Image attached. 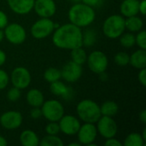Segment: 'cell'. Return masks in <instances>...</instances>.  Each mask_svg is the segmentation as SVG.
I'll use <instances>...</instances> for the list:
<instances>
[{"instance_id":"obj_1","label":"cell","mask_w":146,"mask_h":146,"mask_svg":"<svg viewBox=\"0 0 146 146\" xmlns=\"http://www.w3.org/2000/svg\"><path fill=\"white\" fill-rule=\"evenodd\" d=\"M52 42L59 49L70 50L82 46V30L72 23L59 26L52 33Z\"/></svg>"},{"instance_id":"obj_2","label":"cell","mask_w":146,"mask_h":146,"mask_svg":"<svg viewBox=\"0 0 146 146\" xmlns=\"http://www.w3.org/2000/svg\"><path fill=\"white\" fill-rule=\"evenodd\" d=\"M68 17L70 23L80 28L87 27L95 21L96 12L93 8L80 2L74 3L69 8Z\"/></svg>"},{"instance_id":"obj_3","label":"cell","mask_w":146,"mask_h":146,"mask_svg":"<svg viewBox=\"0 0 146 146\" xmlns=\"http://www.w3.org/2000/svg\"><path fill=\"white\" fill-rule=\"evenodd\" d=\"M76 113L79 119L88 123H96L102 115L100 105L91 99L81 100L77 104Z\"/></svg>"},{"instance_id":"obj_4","label":"cell","mask_w":146,"mask_h":146,"mask_svg":"<svg viewBox=\"0 0 146 146\" xmlns=\"http://www.w3.org/2000/svg\"><path fill=\"white\" fill-rule=\"evenodd\" d=\"M102 30L108 38H118L126 30L125 17L121 15H110L104 21Z\"/></svg>"},{"instance_id":"obj_5","label":"cell","mask_w":146,"mask_h":146,"mask_svg":"<svg viewBox=\"0 0 146 146\" xmlns=\"http://www.w3.org/2000/svg\"><path fill=\"white\" fill-rule=\"evenodd\" d=\"M59 25L55 23L50 18H40L31 27V34L36 39H44L53 33Z\"/></svg>"},{"instance_id":"obj_6","label":"cell","mask_w":146,"mask_h":146,"mask_svg":"<svg viewBox=\"0 0 146 146\" xmlns=\"http://www.w3.org/2000/svg\"><path fill=\"white\" fill-rule=\"evenodd\" d=\"M40 108L42 116L48 121H58L64 115V107L62 104L56 99L44 101Z\"/></svg>"},{"instance_id":"obj_7","label":"cell","mask_w":146,"mask_h":146,"mask_svg":"<svg viewBox=\"0 0 146 146\" xmlns=\"http://www.w3.org/2000/svg\"><path fill=\"white\" fill-rule=\"evenodd\" d=\"M4 38L12 44H21L27 38L26 29L19 23L12 22L3 28Z\"/></svg>"},{"instance_id":"obj_8","label":"cell","mask_w":146,"mask_h":146,"mask_svg":"<svg viewBox=\"0 0 146 146\" xmlns=\"http://www.w3.org/2000/svg\"><path fill=\"white\" fill-rule=\"evenodd\" d=\"M86 63L89 69L94 74H100L107 70L109 59L105 53L100 50H94L87 56Z\"/></svg>"},{"instance_id":"obj_9","label":"cell","mask_w":146,"mask_h":146,"mask_svg":"<svg viewBox=\"0 0 146 146\" xmlns=\"http://www.w3.org/2000/svg\"><path fill=\"white\" fill-rule=\"evenodd\" d=\"M98 134V133L95 123L84 122V124L80 125V129L77 133V137L79 143L81 145L94 146L96 145L94 142Z\"/></svg>"},{"instance_id":"obj_10","label":"cell","mask_w":146,"mask_h":146,"mask_svg":"<svg viewBox=\"0 0 146 146\" xmlns=\"http://www.w3.org/2000/svg\"><path fill=\"white\" fill-rule=\"evenodd\" d=\"M95 124L97 127L98 133H99L105 139L115 137L118 131V127L113 117L101 115V117Z\"/></svg>"},{"instance_id":"obj_11","label":"cell","mask_w":146,"mask_h":146,"mask_svg":"<svg viewBox=\"0 0 146 146\" xmlns=\"http://www.w3.org/2000/svg\"><path fill=\"white\" fill-rule=\"evenodd\" d=\"M9 80L11 81L13 86L23 90L30 86L32 76L27 68L24 67H16L11 72Z\"/></svg>"},{"instance_id":"obj_12","label":"cell","mask_w":146,"mask_h":146,"mask_svg":"<svg viewBox=\"0 0 146 146\" xmlns=\"http://www.w3.org/2000/svg\"><path fill=\"white\" fill-rule=\"evenodd\" d=\"M58 124L60 132L67 136L76 135L81 125L80 120L76 116L71 115H63L58 121Z\"/></svg>"},{"instance_id":"obj_13","label":"cell","mask_w":146,"mask_h":146,"mask_svg":"<svg viewBox=\"0 0 146 146\" xmlns=\"http://www.w3.org/2000/svg\"><path fill=\"white\" fill-rule=\"evenodd\" d=\"M22 121V115L16 110L6 111L0 116V125L6 130H15L19 128Z\"/></svg>"},{"instance_id":"obj_14","label":"cell","mask_w":146,"mask_h":146,"mask_svg":"<svg viewBox=\"0 0 146 146\" xmlns=\"http://www.w3.org/2000/svg\"><path fill=\"white\" fill-rule=\"evenodd\" d=\"M61 74L62 79H63L66 82L74 83L82 76V65L77 64L70 60L62 67V68L61 69Z\"/></svg>"},{"instance_id":"obj_15","label":"cell","mask_w":146,"mask_h":146,"mask_svg":"<svg viewBox=\"0 0 146 146\" xmlns=\"http://www.w3.org/2000/svg\"><path fill=\"white\" fill-rule=\"evenodd\" d=\"M33 9L40 18H51L56 12V4L54 0H35Z\"/></svg>"},{"instance_id":"obj_16","label":"cell","mask_w":146,"mask_h":146,"mask_svg":"<svg viewBox=\"0 0 146 146\" xmlns=\"http://www.w3.org/2000/svg\"><path fill=\"white\" fill-rule=\"evenodd\" d=\"M35 0H7L9 9L17 15H27L33 9Z\"/></svg>"},{"instance_id":"obj_17","label":"cell","mask_w":146,"mask_h":146,"mask_svg":"<svg viewBox=\"0 0 146 146\" xmlns=\"http://www.w3.org/2000/svg\"><path fill=\"white\" fill-rule=\"evenodd\" d=\"M50 91L53 95L61 97L65 100L72 99L73 98V90L63 82L60 81V80L50 83Z\"/></svg>"},{"instance_id":"obj_18","label":"cell","mask_w":146,"mask_h":146,"mask_svg":"<svg viewBox=\"0 0 146 146\" xmlns=\"http://www.w3.org/2000/svg\"><path fill=\"white\" fill-rule=\"evenodd\" d=\"M139 0H123L120 6L121 15L125 18L139 14Z\"/></svg>"},{"instance_id":"obj_19","label":"cell","mask_w":146,"mask_h":146,"mask_svg":"<svg viewBox=\"0 0 146 146\" xmlns=\"http://www.w3.org/2000/svg\"><path fill=\"white\" fill-rule=\"evenodd\" d=\"M26 99L27 104L32 107H41L43 103L44 102V96L43 92L36 88L30 89L27 95H26Z\"/></svg>"},{"instance_id":"obj_20","label":"cell","mask_w":146,"mask_h":146,"mask_svg":"<svg viewBox=\"0 0 146 146\" xmlns=\"http://www.w3.org/2000/svg\"><path fill=\"white\" fill-rule=\"evenodd\" d=\"M39 138L37 133L30 129L24 130L20 134V142L23 146L39 145Z\"/></svg>"},{"instance_id":"obj_21","label":"cell","mask_w":146,"mask_h":146,"mask_svg":"<svg viewBox=\"0 0 146 146\" xmlns=\"http://www.w3.org/2000/svg\"><path fill=\"white\" fill-rule=\"evenodd\" d=\"M129 64L137 69L146 68V51L145 50L139 49L134 51L130 56Z\"/></svg>"},{"instance_id":"obj_22","label":"cell","mask_w":146,"mask_h":146,"mask_svg":"<svg viewBox=\"0 0 146 146\" xmlns=\"http://www.w3.org/2000/svg\"><path fill=\"white\" fill-rule=\"evenodd\" d=\"M125 26H126V29L128 32L138 33L143 29L144 21L137 15H133V16L125 18Z\"/></svg>"},{"instance_id":"obj_23","label":"cell","mask_w":146,"mask_h":146,"mask_svg":"<svg viewBox=\"0 0 146 146\" xmlns=\"http://www.w3.org/2000/svg\"><path fill=\"white\" fill-rule=\"evenodd\" d=\"M102 115L114 117L119 111V105L115 101H106L100 106Z\"/></svg>"},{"instance_id":"obj_24","label":"cell","mask_w":146,"mask_h":146,"mask_svg":"<svg viewBox=\"0 0 146 146\" xmlns=\"http://www.w3.org/2000/svg\"><path fill=\"white\" fill-rule=\"evenodd\" d=\"M70 56H71V61H73L74 62H75L77 64L83 65L86 62L87 54H86V50L83 49V46H80V47L72 49Z\"/></svg>"},{"instance_id":"obj_25","label":"cell","mask_w":146,"mask_h":146,"mask_svg":"<svg viewBox=\"0 0 146 146\" xmlns=\"http://www.w3.org/2000/svg\"><path fill=\"white\" fill-rule=\"evenodd\" d=\"M97 42V33L94 29L88 28L82 32V46L92 47Z\"/></svg>"},{"instance_id":"obj_26","label":"cell","mask_w":146,"mask_h":146,"mask_svg":"<svg viewBox=\"0 0 146 146\" xmlns=\"http://www.w3.org/2000/svg\"><path fill=\"white\" fill-rule=\"evenodd\" d=\"M145 141L142 138L141 133H131L126 137L122 144L125 146H143L145 145Z\"/></svg>"},{"instance_id":"obj_27","label":"cell","mask_w":146,"mask_h":146,"mask_svg":"<svg viewBox=\"0 0 146 146\" xmlns=\"http://www.w3.org/2000/svg\"><path fill=\"white\" fill-rule=\"evenodd\" d=\"M40 146H62L63 141L57 135H46L39 140Z\"/></svg>"},{"instance_id":"obj_28","label":"cell","mask_w":146,"mask_h":146,"mask_svg":"<svg viewBox=\"0 0 146 146\" xmlns=\"http://www.w3.org/2000/svg\"><path fill=\"white\" fill-rule=\"evenodd\" d=\"M44 79L50 84L62 79L61 70L56 68H49L44 73Z\"/></svg>"},{"instance_id":"obj_29","label":"cell","mask_w":146,"mask_h":146,"mask_svg":"<svg viewBox=\"0 0 146 146\" xmlns=\"http://www.w3.org/2000/svg\"><path fill=\"white\" fill-rule=\"evenodd\" d=\"M120 44L124 48H132L135 45V35L133 33H123L120 37Z\"/></svg>"},{"instance_id":"obj_30","label":"cell","mask_w":146,"mask_h":146,"mask_svg":"<svg viewBox=\"0 0 146 146\" xmlns=\"http://www.w3.org/2000/svg\"><path fill=\"white\" fill-rule=\"evenodd\" d=\"M114 61L115 64H117L120 67H125L129 64L130 61V56L124 51H120L117 52L114 57Z\"/></svg>"},{"instance_id":"obj_31","label":"cell","mask_w":146,"mask_h":146,"mask_svg":"<svg viewBox=\"0 0 146 146\" xmlns=\"http://www.w3.org/2000/svg\"><path fill=\"white\" fill-rule=\"evenodd\" d=\"M135 44H137L139 49L146 50V33L145 30H140L135 36Z\"/></svg>"},{"instance_id":"obj_32","label":"cell","mask_w":146,"mask_h":146,"mask_svg":"<svg viewBox=\"0 0 146 146\" xmlns=\"http://www.w3.org/2000/svg\"><path fill=\"white\" fill-rule=\"evenodd\" d=\"M21 96V89L13 86L12 88H10L8 92H7V98L9 101L10 102H16L20 99Z\"/></svg>"},{"instance_id":"obj_33","label":"cell","mask_w":146,"mask_h":146,"mask_svg":"<svg viewBox=\"0 0 146 146\" xmlns=\"http://www.w3.org/2000/svg\"><path fill=\"white\" fill-rule=\"evenodd\" d=\"M45 132L48 135H57L60 133L58 121H49L45 127Z\"/></svg>"},{"instance_id":"obj_34","label":"cell","mask_w":146,"mask_h":146,"mask_svg":"<svg viewBox=\"0 0 146 146\" xmlns=\"http://www.w3.org/2000/svg\"><path fill=\"white\" fill-rule=\"evenodd\" d=\"M9 82V76L6 71L0 69V91L5 89Z\"/></svg>"},{"instance_id":"obj_35","label":"cell","mask_w":146,"mask_h":146,"mask_svg":"<svg viewBox=\"0 0 146 146\" xmlns=\"http://www.w3.org/2000/svg\"><path fill=\"white\" fill-rule=\"evenodd\" d=\"M81 2L92 8L100 7L104 3V0H82Z\"/></svg>"},{"instance_id":"obj_36","label":"cell","mask_w":146,"mask_h":146,"mask_svg":"<svg viewBox=\"0 0 146 146\" xmlns=\"http://www.w3.org/2000/svg\"><path fill=\"white\" fill-rule=\"evenodd\" d=\"M9 23V18L5 12L0 10V29H3Z\"/></svg>"},{"instance_id":"obj_37","label":"cell","mask_w":146,"mask_h":146,"mask_svg":"<svg viewBox=\"0 0 146 146\" xmlns=\"http://www.w3.org/2000/svg\"><path fill=\"white\" fill-rule=\"evenodd\" d=\"M139 72L138 74V79H139V83L143 86H146V68H141V69H139Z\"/></svg>"},{"instance_id":"obj_38","label":"cell","mask_w":146,"mask_h":146,"mask_svg":"<svg viewBox=\"0 0 146 146\" xmlns=\"http://www.w3.org/2000/svg\"><path fill=\"white\" fill-rule=\"evenodd\" d=\"M30 115L33 119L34 120H38L42 116V111H41V108L39 107H33L30 112Z\"/></svg>"},{"instance_id":"obj_39","label":"cell","mask_w":146,"mask_h":146,"mask_svg":"<svg viewBox=\"0 0 146 146\" xmlns=\"http://www.w3.org/2000/svg\"><path fill=\"white\" fill-rule=\"evenodd\" d=\"M104 145L106 146H123V144L120 142L118 139H116L115 137L107 139L106 141L104 142Z\"/></svg>"},{"instance_id":"obj_40","label":"cell","mask_w":146,"mask_h":146,"mask_svg":"<svg viewBox=\"0 0 146 146\" xmlns=\"http://www.w3.org/2000/svg\"><path fill=\"white\" fill-rule=\"evenodd\" d=\"M139 13H140L142 15H145L146 14V0H140L139 1Z\"/></svg>"},{"instance_id":"obj_41","label":"cell","mask_w":146,"mask_h":146,"mask_svg":"<svg viewBox=\"0 0 146 146\" xmlns=\"http://www.w3.org/2000/svg\"><path fill=\"white\" fill-rule=\"evenodd\" d=\"M6 59H7V56H6L5 52L3 50H0V67H2L5 63Z\"/></svg>"},{"instance_id":"obj_42","label":"cell","mask_w":146,"mask_h":146,"mask_svg":"<svg viewBox=\"0 0 146 146\" xmlns=\"http://www.w3.org/2000/svg\"><path fill=\"white\" fill-rule=\"evenodd\" d=\"M139 120L142 123H146V110H143L139 113Z\"/></svg>"},{"instance_id":"obj_43","label":"cell","mask_w":146,"mask_h":146,"mask_svg":"<svg viewBox=\"0 0 146 146\" xmlns=\"http://www.w3.org/2000/svg\"><path fill=\"white\" fill-rule=\"evenodd\" d=\"M98 75H99V77H100V80H108V74H106L105 71H104V72H102V73H100V74H98Z\"/></svg>"},{"instance_id":"obj_44","label":"cell","mask_w":146,"mask_h":146,"mask_svg":"<svg viewBox=\"0 0 146 146\" xmlns=\"http://www.w3.org/2000/svg\"><path fill=\"white\" fill-rule=\"evenodd\" d=\"M7 145H8L7 139L4 137L0 135V146H6Z\"/></svg>"},{"instance_id":"obj_45","label":"cell","mask_w":146,"mask_h":146,"mask_svg":"<svg viewBox=\"0 0 146 146\" xmlns=\"http://www.w3.org/2000/svg\"><path fill=\"white\" fill-rule=\"evenodd\" d=\"M3 38H4V34H3V29H0V42H2Z\"/></svg>"},{"instance_id":"obj_46","label":"cell","mask_w":146,"mask_h":146,"mask_svg":"<svg viewBox=\"0 0 146 146\" xmlns=\"http://www.w3.org/2000/svg\"><path fill=\"white\" fill-rule=\"evenodd\" d=\"M141 136H142V138L144 139V140L145 141L146 140V128H144V130H143V132H142V133H141Z\"/></svg>"},{"instance_id":"obj_47","label":"cell","mask_w":146,"mask_h":146,"mask_svg":"<svg viewBox=\"0 0 146 146\" xmlns=\"http://www.w3.org/2000/svg\"><path fill=\"white\" fill-rule=\"evenodd\" d=\"M81 145L79 143V142H76V143H70L68 144V146H80Z\"/></svg>"},{"instance_id":"obj_48","label":"cell","mask_w":146,"mask_h":146,"mask_svg":"<svg viewBox=\"0 0 146 146\" xmlns=\"http://www.w3.org/2000/svg\"><path fill=\"white\" fill-rule=\"evenodd\" d=\"M72 3H80V2H81L82 0H70Z\"/></svg>"}]
</instances>
